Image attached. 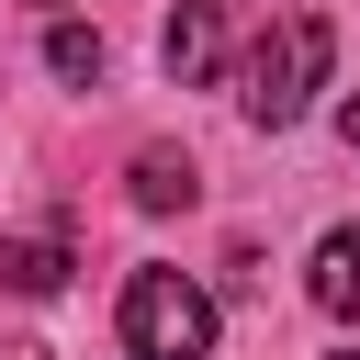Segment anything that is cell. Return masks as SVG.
I'll list each match as a JSON object with an SVG mask.
<instances>
[{
  "mask_svg": "<svg viewBox=\"0 0 360 360\" xmlns=\"http://www.w3.org/2000/svg\"><path fill=\"white\" fill-rule=\"evenodd\" d=\"M326 68H338V22L326 11H281L259 45H248V68H236V112L248 124H304V101L326 90Z\"/></svg>",
  "mask_w": 360,
  "mask_h": 360,
  "instance_id": "obj_1",
  "label": "cell"
},
{
  "mask_svg": "<svg viewBox=\"0 0 360 360\" xmlns=\"http://www.w3.org/2000/svg\"><path fill=\"white\" fill-rule=\"evenodd\" d=\"M112 326H124L135 360H214V292L191 270H135Z\"/></svg>",
  "mask_w": 360,
  "mask_h": 360,
  "instance_id": "obj_2",
  "label": "cell"
},
{
  "mask_svg": "<svg viewBox=\"0 0 360 360\" xmlns=\"http://www.w3.org/2000/svg\"><path fill=\"white\" fill-rule=\"evenodd\" d=\"M225 11L236 0H180L169 11V79H214L225 68Z\"/></svg>",
  "mask_w": 360,
  "mask_h": 360,
  "instance_id": "obj_3",
  "label": "cell"
},
{
  "mask_svg": "<svg viewBox=\"0 0 360 360\" xmlns=\"http://www.w3.org/2000/svg\"><path fill=\"white\" fill-rule=\"evenodd\" d=\"M304 292H315L338 326H360V225H326V236H315V270H304Z\"/></svg>",
  "mask_w": 360,
  "mask_h": 360,
  "instance_id": "obj_4",
  "label": "cell"
},
{
  "mask_svg": "<svg viewBox=\"0 0 360 360\" xmlns=\"http://www.w3.org/2000/svg\"><path fill=\"white\" fill-rule=\"evenodd\" d=\"M56 281H68L56 236H0V292H56Z\"/></svg>",
  "mask_w": 360,
  "mask_h": 360,
  "instance_id": "obj_5",
  "label": "cell"
},
{
  "mask_svg": "<svg viewBox=\"0 0 360 360\" xmlns=\"http://www.w3.org/2000/svg\"><path fill=\"white\" fill-rule=\"evenodd\" d=\"M135 202H146V214H180V202H191V158L146 146V158H135Z\"/></svg>",
  "mask_w": 360,
  "mask_h": 360,
  "instance_id": "obj_6",
  "label": "cell"
},
{
  "mask_svg": "<svg viewBox=\"0 0 360 360\" xmlns=\"http://www.w3.org/2000/svg\"><path fill=\"white\" fill-rule=\"evenodd\" d=\"M45 68H56V79H101V34H90V22H56V34H45Z\"/></svg>",
  "mask_w": 360,
  "mask_h": 360,
  "instance_id": "obj_7",
  "label": "cell"
},
{
  "mask_svg": "<svg viewBox=\"0 0 360 360\" xmlns=\"http://www.w3.org/2000/svg\"><path fill=\"white\" fill-rule=\"evenodd\" d=\"M338 135H349V146H360V90H349V101H338Z\"/></svg>",
  "mask_w": 360,
  "mask_h": 360,
  "instance_id": "obj_8",
  "label": "cell"
},
{
  "mask_svg": "<svg viewBox=\"0 0 360 360\" xmlns=\"http://www.w3.org/2000/svg\"><path fill=\"white\" fill-rule=\"evenodd\" d=\"M338 360H360V349H338Z\"/></svg>",
  "mask_w": 360,
  "mask_h": 360,
  "instance_id": "obj_9",
  "label": "cell"
}]
</instances>
